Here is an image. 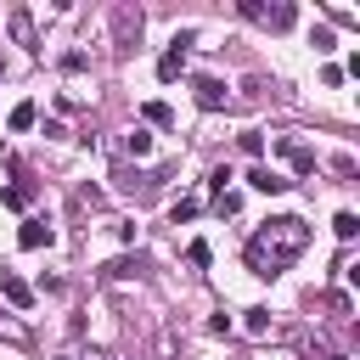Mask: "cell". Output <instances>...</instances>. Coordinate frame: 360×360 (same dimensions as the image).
I'll return each instance as SVG.
<instances>
[{
  "label": "cell",
  "instance_id": "1",
  "mask_svg": "<svg viewBox=\"0 0 360 360\" xmlns=\"http://www.w3.org/2000/svg\"><path fill=\"white\" fill-rule=\"evenodd\" d=\"M304 248H309V225H304L298 214H276V219H264V225L248 236V270L270 281V276H281Z\"/></svg>",
  "mask_w": 360,
  "mask_h": 360
},
{
  "label": "cell",
  "instance_id": "2",
  "mask_svg": "<svg viewBox=\"0 0 360 360\" xmlns=\"http://www.w3.org/2000/svg\"><path fill=\"white\" fill-rule=\"evenodd\" d=\"M107 17H112V51H118V56H129V51L141 45V6L118 0V6L107 11Z\"/></svg>",
  "mask_w": 360,
  "mask_h": 360
},
{
  "label": "cell",
  "instance_id": "3",
  "mask_svg": "<svg viewBox=\"0 0 360 360\" xmlns=\"http://www.w3.org/2000/svg\"><path fill=\"white\" fill-rule=\"evenodd\" d=\"M169 174H174V169H118L112 180H118L124 197H158V191L169 186Z\"/></svg>",
  "mask_w": 360,
  "mask_h": 360
},
{
  "label": "cell",
  "instance_id": "4",
  "mask_svg": "<svg viewBox=\"0 0 360 360\" xmlns=\"http://www.w3.org/2000/svg\"><path fill=\"white\" fill-rule=\"evenodd\" d=\"M236 11H242L248 22H259V28H276V34L292 28V17H298V6H287V0H276V6H264V0H242Z\"/></svg>",
  "mask_w": 360,
  "mask_h": 360
},
{
  "label": "cell",
  "instance_id": "5",
  "mask_svg": "<svg viewBox=\"0 0 360 360\" xmlns=\"http://www.w3.org/2000/svg\"><path fill=\"white\" fill-rule=\"evenodd\" d=\"M6 28H11V39H17L22 51H39V34H34V17H28V6H11V11H6Z\"/></svg>",
  "mask_w": 360,
  "mask_h": 360
},
{
  "label": "cell",
  "instance_id": "6",
  "mask_svg": "<svg viewBox=\"0 0 360 360\" xmlns=\"http://www.w3.org/2000/svg\"><path fill=\"white\" fill-rule=\"evenodd\" d=\"M0 298H6L11 309H34V287H28L17 270H0Z\"/></svg>",
  "mask_w": 360,
  "mask_h": 360
},
{
  "label": "cell",
  "instance_id": "7",
  "mask_svg": "<svg viewBox=\"0 0 360 360\" xmlns=\"http://www.w3.org/2000/svg\"><path fill=\"white\" fill-rule=\"evenodd\" d=\"M180 73H186V34H174V45L158 56V79H163V84H174Z\"/></svg>",
  "mask_w": 360,
  "mask_h": 360
},
{
  "label": "cell",
  "instance_id": "8",
  "mask_svg": "<svg viewBox=\"0 0 360 360\" xmlns=\"http://www.w3.org/2000/svg\"><path fill=\"white\" fill-rule=\"evenodd\" d=\"M248 186H253V191H264V197H281L292 180H287V174H276V169H264V163H253V169H248Z\"/></svg>",
  "mask_w": 360,
  "mask_h": 360
},
{
  "label": "cell",
  "instance_id": "9",
  "mask_svg": "<svg viewBox=\"0 0 360 360\" xmlns=\"http://www.w3.org/2000/svg\"><path fill=\"white\" fill-rule=\"evenodd\" d=\"M51 242H56V231H51L45 219H22V231H17V248H28V253H34V248H51Z\"/></svg>",
  "mask_w": 360,
  "mask_h": 360
},
{
  "label": "cell",
  "instance_id": "10",
  "mask_svg": "<svg viewBox=\"0 0 360 360\" xmlns=\"http://www.w3.org/2000/svg\"><path fill=\"white\" fill-rule=\"evenodd\" d=\"M191 96H197V107H225V84H219V79H208V73H202V79H191Z\"/></svg>",
  "mask_w": 360,
  "mask_h": 360
},
{
  "label": "cell",
  "instance_id": "11",
  "mask_svg": "<svg viewBox=\"0 0 360 360\" xmlns=\"http://www.w3.org/2000/svg\"><path fill=\"white\" fill-rule=\"evenodd\" d=\"M141 270H146V264H141V259H129V253H124V259H112V264H107V270H101V276H107V281H129V276H141Z\"/></svg>",
  "mask_w": 360,
  "mask_h": 360
},
{
  "label": "cell",
  "instance_id": "12",
  "mask_svg": "<svg viewBox=\"0 0 360 360\" xmlns=\"http://www.w3.org/2000/svg\"><path fill=\"white\" fill-rule=\"evenodd\" d=\"M34 118H39V107H34V101H17V107H11V118H6V124H11V129H17V135H22V129H34Z\"/></svg>",
  "mask_w": 360,
  "mask_h": 360
},
{
  "label": "cell",
  "instance_id": "13",
  "mask_svg": "<svg viewBox=\"0 0 360 360\" xmlns=\"http://www.w3.org/2000/svg\"><path fill=\"white\" fill-rule=\"evenodd\" d=\"M0 202H6V208H28V202H34V186H28V180H17V186H6V191H0Z\"/></svg>",
  "mask_w": 360,
  "mask_h": 360
},
{
  "label": "cell",
  "instance_id": "14",
  "mask_svg": "<svg viewBox=\"0 0 360 360\" xmlns=\"http://www.w3.org/2000/svg\"><path fill=\"white\" fill-rule=\"evenodd\" d=\"M141 118H146V124H158V129H169V124H174L169 101H146V107H141Z\"/></svg>",
  "mask_w": 360,
  "mask_h": 360
},
{
  "label": "cell",
  "instance_id": "15",
  "mask_svg": "<svg viewBox=\"0 0 360 360\" xmlns=\"http://www.w3.org/2000/svg\"><path fill=\"white\" fill-rule=\"evenodd\" d=\"M124 152H129V158H146V152H152V129H129V135H124Z\"/></svg>",
  "mask_w": 360,
  "mask_h": 360
},
{
  "label": "cell",
  "instance_id": "16",
  "mask_svg": "<svg viewBox=\"0 0 360 360\" xmlns=\"http://www.w3.org/2000/svg\"><path fill=\"white\" fill-rule=\"evenodd\" d=\"M332 231H338L343 242H354V236H360V214H354V208H343V214L332 219Z\"/></svg>",
  "mask_w": 360,
  "mask_h": 360
},
{
  "label": "cell",
  "instance_id": "17",
  "mask_svg": "<svg viewBox=\"0 0 360 360\" xmlns=\"http://www.w3.org/2000/svg\"><path fill=\"white\" fill-rule=\"evenodd\" d=\"M242 326H248L253 338H264V332H270V309H242Z\"/></svg>",
  "mask_w": 360,
  "mask_h": 360
},
{
  "label": "cell",
  "instance_id": "18",
  "mask_svg": "<svg viewBox=\"0 0 360 360\" xmlns=\"http://www.w3.org/2000/svg\"><path fill=\"white\" fill-rule=\"evenodd\" d=\"M208 259H214L208 242H191V248H186V264H191V270H208Z\"/></svg>",
  "mask_w": 360,
  "mask_h": 360
},
{
  "label": "cell",
  "instance_id": "19",
  "mask_svg": "<svg viewBox=\"0 0 360 360\" xmlns=\"http://www.w3.org/2000/svg\"><path fill=\"white\" fill-rule=\"evenodd\" d=\"M309 45H315V56H326V51H338V34H332V28H315Z\"/></svg>",
  "mask_w": 360,
  "mask_h": 360
},
{
  "label": "cell",
  "instance_id": "20",
  "mask_svg": "<svg viewBox=\"0 0 360 360\" xmlns=\"http://www.w3.org/2000/svg\"><path fill=\"white\" fill-rule=\"evenodd\" d=\"M236 146H242L248 158H259V152H264V135H259V129H248V135H236Z\"/></svg>",
  "mask_w": 360,
  "mask_h": 360
},
{
  "label": "cell",
  "instance_id": "21",
  "mask_svg": "<svg viewBox=\"0 0 360 360\" xmlns=\"http://www.w3.org/2000/svg\"><path fill=\"white\" fill-rule=\"evenodd\" d=\"M236 208H242V197H236V191H231V186H225V191H219V197H214V214H236Z\"/></svg>",
  "mask_w": 360,
  "mask_h": 360
},
{
  "label": "cell",
  "instance_id": "22",
  "mask_svg": "<svg viewBox=\"0 0 360 360\" xmlns=\"http://www.w3.org/2000/svg\"><path fill=\"white\" fill-rule=\"evenodd\" d=\"M186 219H197V197H180L174 202V225H186Z\"/></svg>",
  "mask_w": 360,
  "mask_h": 360
},
{
  "label": "cell",
  "instance_id": "23",
  "mask_svg": "<svg viewBox=\"0 0 360 360\" xmlns=\"http://www.w3.org/2000/svg\"><path fill=\"white\" fill-rule=\"evenodd\" d=\"M326 360H349V354H338V349H332V354H326Z\"/></svg>",
  "mask_w": 360,
  "mask_h": 360
},
{
  "label": "cell",
  "instance_id": "24",
  "mask_svg": "<svg viewBox=\"0 0 360 360\" xmlns=\"http://www.w3.org/2000/svg\"><path fill=\"white\" fill-rule=\"evenodd\" d=\"M90 360H107V354H90Z\"/></svg>",
  "mask_w": 360,
  "mask_h": 360
}]
</instances>
